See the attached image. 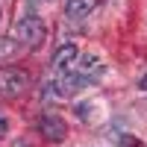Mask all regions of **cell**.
I'll use <instances>...</instances> for the list:
<instances>
[{
    "label": "cell",
    "mask_w": 147,
    "mask_h": 147,
    "mask_svg": "<svg viewBox=\"0 0 147 147\" xmlns=\"http://www.w3.org/2000/svg\"><path fill=\"white\" fill-rule=\"evenodd\" d=\"M124 147H141L138 141H124Z\"/></svg>",
    "instance_id": "cell-11"
},
{
    "label": "cell",
    "mask_w": 147,
    "mask_h": 147,
    "mask_svg": "<svg viewBox=\"0 0 147 147\" xmlns=\"http://www.w3.org/2000/svg\"><path fill=\"white\" fill-rule=\"evenodd\" d=\"M44 35H47L44 21L35 18V15H27V18L15 21V27H12V38H15L18 44H27V47H41Z\"/></svg>",
    "instance_id": "cell-1"
},
{
    "label": "cell",
    "mask_w": 147,
    "mask_h": 147,
    "mask_svg": "<svg viewBox=\"0 0 147 147\" xmlns=\"http://www.w3.org/2000/svg\"><path fill=\"white\" fill-rule=\"evenodd\" d=\"M77 56H80V47L74 44V41H65L59 50L53 53V68L62 74V71H71V65L77 62Z\"/></svg>",
    "instance_id": "cell-4"
},
{
    "label": "cell",
    "mask_w": 147,
    "mask_h": 147,
    "mask_svg": "<svg viewBox=\"0 0 147 147\" xmlns=\"http://www.w3.org/2000/svg\"><path fill=\"white\" fill-rule=\"evenodd\" d=\"M32 3H41V0H32Z\"/></svg>",
    "instance_id": "cell-12"
},
{
    "label": "cell",
    "mask_w": 147,
    "mask_h": 147,
    "mask_svg": "<svg viewBox=\"0 0 147 147\" xmlns=\"http://www.w3.org/2000/svg\"><path fill=\"white\" fill-rule=\"evenodd\" d=\"M30 71L27 68H3L0 71V97H21L30 88Z\"/></svg>",
    "instance_id": "cell-2"
},
{
    "label": "cell",
    "mask_w": 147,
    "mask_h": 147,
    "mask_svg": "<svg viewBox=\"0 0 147 147\" xmlns=\"http://www.w3.org/2000/svg\"><path fill=\"white\" fill-rule=\"evenodd\" d=\"M41 100H47V103H65V97L56 91L53 82H44V88H41Z\"/></svg>",
    "instance_id": "cell-7"
},
{
    "label": "cell",
    "mask_w": 147,
    "mask_h": 147,
    "mask_svg": "<svg viewBox=\"0 0 147 147\" xmlns=\"http://www.w3.org/2000/svg\"><path fill=\"white\" fill-rule=\"evenodd\" d=\"M6 132H9V121H6L3 115H0V141L6 138Z\"/></svg>",
    "instance_id": "cell-9"
},
{
    "label": "cell",
    "mask_w": 147,
    "mask_h": 147,
    "mask_svg": "<svg viewBox=\"0 0 147 147\" xmlns=\"http://www.w3.org/2000/svg\"><path fill=\"white\" fill-rule=\"evenodd\" d=\"M35 127H38V132H41L47 141H65V136H68L65 121H62V118H56V115H41Z\"/></svg>",
    "instance_id": "cell-3"
},
{
    "label": "cell",
    "mask_w": 147,
    "mask_h": 147,
    "mask_svg": "<svg viewBox=\"0 0 147 147\" xmlns=\"http://www.w3.org/2000/svg\"><path fill=\"white\" fill-rule=\"evenodd\" d=\"M97 9V0H68L65 3V15L80 21V18H88L91 12Z\"/></svg>",
    "instance_id": "cell-6"
},
{
    "label": "cell",
    "mask_w": 147,
    "mask_h": 147,
    "mask_svg": "<svg viewBox=\"0 0 147 147\" xmlns=\"http://www.w3.org/2000/svg\"><path fill=\"white\" fill-rule=\"evenodd\" d=\"M0 18H3V12H0Z\"/></svg>",
    "instance_id": "cell-13"
},
{
    "label": "cell",
    "mask_w": 147,
    "mask_h": 147,
    "mask_svg": "<svg viewBox=\"0 0 147 147\" xmlns=\"http://www.w3.org/2000/svg\"><path fill=\"white\" fill-rule=\"evenodd\" d=\"M77 74H80V77L91 85V82H97V80L103 77V62H100L97 56H91V53H88V56H82V62H80V71H77Z\"/></svg>",
    "instance_id": "cell-5"
},
{
    "label": "cell",
    "mask_w": 147,
    "mask_h": 147,
    "mask_svg": "<svg viewBox=\"0 0 147 147\" xmlns=\"http://www.w3.org/2000/svg\"><path fill=\"white\" fill-rule=\"evenodd\" d=\"M15 47H18V41H15V38H0V59L12 56V53H15Z\"/></svg>",
    "instance_id": "cell-8"
},
{
    "label": "cell",
    "mask_w": 147,
    "mask_h": 147,
    "mask_svg": "<svg viewBox=\"0 0 147 147\" xmlns=\"http://www.w3.org/2000/svg\"><path fill=\"white\" fill-rule=\"evenodd\" d=\"M138 85H141V88H144V91H147V71H144V77H141V80H138Z\"/></svg>",
    "instance_id": "cell-10"
}]
</instances>
